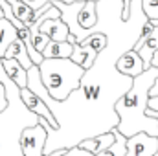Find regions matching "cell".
<instances>
[{"label":"cell","instance_id":"obj_6","mask_svg":"<svg viewBox=\"0 0 158 156\" xmlns=\"http://www.w3.org/2000/svg\"><path fill=\"white\" fill-rule=\"evenodd\" d=\"M20 99H22V103L28 107V110L30 112H33V114H37L39 117H44L48 123H50V129H55L57 127V123H55V119L53 116L50 114V109L46 107V103L40 99L37 94H33L30 88H20Z\"/></svg>","mask_w":158,"mask_h":156},{"label":"cell","instance_id":"obj_12","mask_svg":"<svg viewBox=\"0 0 158 156\" xmlns=\"http://www.w3.org/2000/svg\"><path fill=\"white\" fill-rule=\"evenodd\" d=\"M77 26L81 30H90L96 20H98V15H96V2H85L83 7L77 11Z\"/></svg>","mask_w":158,"mask_h":156},{"label":"cell","instance_id":"obj_22","mask_svg":"<svg viewBox=\"0 0 158 156\" xmlns=\"http://www.w3.org/2000/svg\"><path fill=\"white\" fill-rule=\"evenodd\" d=\"M55 2H61V4H74V2H85V0H55Z\"/></svg>","mask_w":158,"mask_h":156},{"label":"cell","instance_id":"obj_20","mask_svg":"<svg viewBox=\"0 0 158 156\" xmlns=\"http://www.w3.org/2000/svg\"><path fill=\"white\" fill-rule=\"evenodd\" d=\"M158 96V77H156V81L153 83V86L149 88V97H156Z\"/></svg>","mask_w":158,"mask_h":156},{"label":"cell","instance_id":"obj_1","mask_svg":"<svg viewBox=\"0 0 158 156\" xmlns=\"http://www.w3.org/2000/svg\"><path fill=\"white\" fill-rule=\"evenodd\" d=\"M158 77V68H147L140 76L132 77L131 88L119 97L114 105V110L119 117L116 130L125 138H131L138 132H145L158 138V119L147 116L149 88Z\"/></svg>","mask_w":158,"mask_h":156},{"label":"cell","instance_id":"obj_4","mask_svg":"<svg viewBox=\"0 0 158 156\" xmlns=\"http://www.w3.org/2000/svg\"><path fill=\"white\" fill-rule=\"evenodd\" d=\"M44 143H46V129L42 125L26 127L20 132V149L24 156H44Z\"/></svg>","mask_w":158,"mask_h":156},{"label":"cell","instance_id":"obj_16","mask_svg":"<svg viewBox=\"0 0 158 156\" xmlns=\"http://www.w3.org/2000/svg\"><path fill=\"white\" fill-rule=\"evenodd\" d=\"M142 9L149 20H158V0H142Z\"/></svg>","mask_w":158,"mask_h":156},{"label":"cell","instance_id":"obj_19","mask_svg":"<svg viewBox=\"0 0 158 156\" xmlns=\"http://www.w3.org/2000/svg\"><path fill=\"white\" fill-rule=\"evenodd\" d=\"M147 109H151V110L158 112V96L156 97H149V101H147Z\"/></svg>","mask_w":158,"mask_h":156},{"label":"cell","instance_id":"obj_17","mask_svg":"<svg viewBox=\"0 0 158 156\" xmlns=\"http://www.w3.org/2000/svg\"><path fill=\"white\" fill-rule=\"evenodd\" d=\"M59 156H94V154L88 153V151H83L81 147H72V149H64V151H61V154Z\"/></svg>","mask_w":158,"mask_h":156},{"label":"cell","instance_id":"obj_2","mask_svg":"<svg viewBox=\"0 0 158 156\" xmlns=\"http://www.w3.org/2000/svg\"><path fill=\"white\" fill-rule=\"evenodd\" d=\"M0 84L6 90L7 107L0 112V156H24L20 149V132L39 123V116L30 112L20 99V88L6 76L0 59Z\"/></svg>","mask_w":158,"mask_h":156},{"label":"cell","instance_id":"obj_10","mask_svg":"<svg viewBox=\"0 0 158 156\" xmlns=\"http://www.w3.org/2000/svg\"><path fill=\"white\" fill-rule=\"evenodd\" d=\"M2 59H15L24 70H28L30 66H33V63H31V59L28 57V51H26V46H24V42L20 39H15L7 48H6V53H4V57Z\"/></svg>","mask_w":158,"mask_h":156},{"label":"cell","instance_id":"obj_24","mask_svg":"<svg viewBox=\"0 0 158 156\" xmlns=\"http://www.w3.org/2000/svg\"><path fill=\"white\" fill-rule=\"evenodd\" d=\"M2 17H4V15H2V9H0V18H2Z\"/></svg>","mask_w":158,"mask_h":156},{"label":"cell","instance_id":"obj_11","mask_svg":"<svg viewBox=\"0 0 158 156\" xmlns=\"http://www.w3.org/2000/svg\"><path fill=\"white\" fill-rule=\"evenodd\" d=\"M2 68L6 72V76L11 79L19 88H24L26 83H28V74L26 70L15 61V59H2Z\"/></svg>","mask_w":158,"mask_h":156},{"label":"cell","instance_id":"obj_21","mask_svg":"<svg viewBox=\"0 0 158 156\" xmlns=\"http://www.w3.org/2000/svg\"><path fill=\"white\" fill-rule=\"evenodd\" d=\"M151 68H158V50H155V53L151 57Z\"/></svg>","mask_w":158,"mask_h":156},{"label":"cell","instance_id":"obj_8","mask_svg":"<svg viewBox=\"0 0 158 156\" xmlns=\"http://www.w3.org/2000/svg\"><path fill=\"white\" fill-rule=\"evenodd\" d=\"M72 50H74V46L66 40H61V42L50 40L44 46V50L40 51V55H42V59H70Z\"/></svg>","mask_w":158,"mask_h":156},{"label":"cell","instance_id":"obj_18","mask_svg":"<svg viewBox=\"0 0 158 156\" xmlns=\"http://www.w3.org/2000/svg\"><path fill=\"white\" fill-rule=\"evenodd\" d=\"M6 107H7V97H6V90H4V86L0 84V112H2Z\"/></svg>","mask_w":158,"mask_h":156},{"label":"cell","instance_id":"obj_13","mask_svg":"<svg viewBox=\"0 0 158 156\" xmlns=\"http://www.w3.org/2000/svg\"><path fill=\"white\" fill-rule=\"evenodd\" d=\"M15 39H19L17 28H15L9 20H6V18L2 17V18H0V59H2L4 53H6V48H7Z\"/></svg>","mask_w":158,"mask_h":156},{"label":"cell","instance_id":"obj_15","mask_svg":"<svg viewBox=\"0 0 158 156\" xmlns=\"http://www.w3.org/2000/svg\"><path fill=\"white\" fill-rule=\"evenodd\" d=\"M79 44H81V46H90V48H94V50L99 53V51H103V50L107 48V37H105L103 33H92V35H88L86 39H83Z\"/></svg>","mask_w":158,"mask_h":156},{"label":"cell","instance_id":"obj_23","mask_svg":"<svg viewBox=\"0 0 158 156\" xmlns=\"http://www.w3.org/2000/svg\"><path fill=\"white\" fill-rule=\"evenodd\" d=\"M147 116H151V117H155V119H158V112L151 110V109H147Z\"/></svg>","mask_w":158,"mask_h":156},{"label":"cell","instance_id":"obj_3","mask_svg":"<svg viewBox=\"0 0 158 156\" xmlns=\"http://www.w3.org/2000/svg\"><path fill=\"white\" fill-rule=\"evenodd\" d=\"M37 68L44 90L55 101L66 99L70 92L79 86V81L85 74V68L70 59H42Z\"/></svg>","mask_w":158,"mask_h":156},{"label":"cell","instance_id":"obj_14","mask_svg":"<svg viewBox=\"0 0 158 156\" xmlns=\"http://www.w3.org/2000/svg\"><path fill=\"white\" fill-rule=\"evenodd\" d=\"M110 132L114 134V143H112L110 147H107L105 151H101L99 154H96V156H125V153H127V147H125L127 138H125L121 132H118L116 129H112Z\"/></svg>","mask_w":158,"mask_h":156},{"label":"cell","instance_id":"obj_7","mask_svg":"<svg viewBox=\"0 0 158 156\" xmlns=\"http://www.w3.org/2000/svg\"><path fill=\"white\" fill-rule=\"evenodd\" d=\"M116 70H118L119 74L127 76V77H136V76H140L145 68H143V61H142V57L138 55V51L129 50V51H125L123 55H119V59L116 61Z\"/></svg>","mask_w":158,"mask_h":156},{"label":"cell","instance_id":"obj_5","mask_svg":"<svg viewBox=\"0 0 158 156\" xmlns=\"http://www.w3.org/2000/svg\"><path fill=\"white\" fill-rule=\"evenodd\" d=\"M127 153L125 156H153L158 149V138L149 136L145 132H138L125 142Z\"/></svg>","mask_w":158,"mask_h":156},{"label":"cell","instance_id":"obj_9","mask_svg":"<svg viewBox=\"0 0 158 156\" xmlns=\"http://www.w3.org/2000/svg\"><path fill=\"white\" fill-rule=\"evenodd\" d=\"M112 143H114V134L112 132H105V134L83 140L77 147H81L83 151H88V153H92V154L96 156V154H99L101 151H105L107 147H110Z\"/></svg>","mask_w":158,"mask_h":156}]
</instances>
